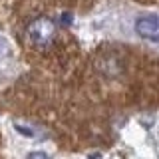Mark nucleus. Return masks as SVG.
<instances>
[{
  "mask_svg": "<svg viewBox=\"0 0 159 159\" xmlns=\"http://www.w3.org/2000/svg\"><path fill=\"white\" fill-rule=\"evenodd\" d=\"M28 159H50V155L44 151H32V153H28Z\"/></svg>",
  "mask_w": 159,
  "mask_h": 159,
  "instance_id": "obj_4",
  "label": "nucleus"
},
{
  "mask_svg": "<svg viewBox=\"0 0 159 159\" xmlns=\"http://www.w3.org/2000/svg\"><path fill=\"white\" fill-rule=\"evenodd\" d=\"M135 32L139 38L151 44H159V16L157 14H143L135 20Z\"/></svg>",
  "mask_w": 159,
  "mask_h": 159,
  "instance_id": "obj_2",
  "label": "nucleus"
},
{
  "mask_svg": "<svg viewBox=\"0 0 159 159\" xmlns=\"http://www.w3.org/2000/svg\"><path fill=\"white\" fill-rule=\"evenodd\" d=\"M14 127H16V131H20L22 135H26V137H34V135H36L34 131H30V129H26L24 125H20V123H14Z\"/></svg>",
  "mask_w": 159,
  "mask_h": 159,
  "instance_id": "obj_3",
  "label": "nucleus"
},
{
  "mask_svg": "<svg viewBox=\"0 0 159 159\" xmlns=\"http://www.w3.org/2000/svg\"><path fill=\"white\" fill-rule=\"evenodd\" d=\"M28 38L36 48H50L56 38V22L48 16H38L28 24Z\"/></svg>",
  "mask_w": 159,
  "mask_h": 159,
  "instance_id": "obj_1",
  "label": "nucleus"
}]
</instances>
